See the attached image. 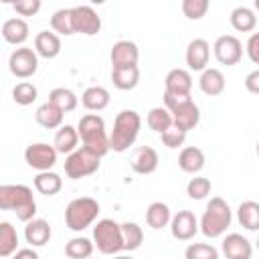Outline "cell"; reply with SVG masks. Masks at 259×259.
Segmentation results:
<instances>
[{"mask_svg": "<svg viewBox=\"0 0 259 259\" xmlns=\"http://www.w3.org/2000/svg\"><path fill=\"white\" fill-rule=\"evenodd\" d=\"M170 113H172L174 125L180 127V130H184L186 134H188L190 130H194V127L198 125V121H200V109H198V105H196L194 101H188V103L176 107V109L170 111Z\"/></svg>", "mask_w": 259, "mask_h": 259, "instance_id": "17", "label": "cell"}, {"mask_svg": "<svg viewBox=\"0 0 259 259\" xmlns=\"http://www.w3.org/2000/svg\"><path fill=\"white\" fill-rule=\"evenodd\" d=\"M210 57V45L204 38H192L186 47V65L190 71H204Z\"/></svg>", "mask_w": 259, "mask_h": 259, "instance_id": "16", "label": "cell"}, {"mask_svg": "<svg viewBox=\"0 0 259 259\" xmlns=\"http://www.w3.org/2000/svg\"><path fill=\"white\" fill-rule=\"evenodd\" d=\"M208 0H182V14L188 20H200L208 12Z\"/></svg>", "mask_w": 259, "mask_h": 259, "instance_id": "41", "label": "cell"}, {"mask_svg": "<svg viewBox=\"0 0 259 259\" xmlns=\"http://www.w3.org/2000/svg\"><path fill=\"white\" fill-rule=\"evenodd\" d=\"M237 221L247 231H259V202L243 200L237 208Z\"/></svg>", "mask_w": 259, "mask_h": 259, "instance_id": "28", "label": "cell"}, {"mask_svg": "<svg viewBox=\"0 0 259 259\" xmlns=\"http://www.w3.org/2000/svg\"><path fill=\"white\" fill-rule=\"evenodd\" d=\"M16 247H18V233L16 229L4 221L0 223V257H10L16 253Z\"/></svg>", "mask_w": 259, "mask_h": 259, "instance_id": "35", "label": "cell"}, {"mask_svg": "<svg viewBox=\"0 0 259 259\" xmlns=\"http://www.w3.org/2000/svg\"><path fill=\"white\" fill-rule=\"evenodd\" d=\"M245 89H247L249 93L259 95V69L251 71V73L245 77Z\"/></svg>", "mask_w": 259, "mask_h": 259, "instance_id": "46", "label": "cell"}, {"mask_svg": "<svg viewBox=\"0 0 259 259\" xmlns=\"http://www.w3.org/2000/svg\"><path fill=\"white\" fill-rule=\"evenodd\" d=\"M142 127V117L138 111L134 109H123L115 115L113 121V130L109 134V148L117 154L130 150V146H134V142L138 140Z\"/></svg>", "mask_w": 259, "mask_h": 259, "instance_id": "2", "label": "cell"}, {"mask_svg": "<svg viewBox=\"0 0 259 259\" xmlns=\"http://www.w3.org/2000/svg\"><path fill=\"white\" fill-rule=\"evenodd\" d=\"M229 20H231V26L239 32H251L257 26V16L249 6H237L231 12Z\"/></svg>", "mask_w": 259, "mask_h": 259, "instance_id": "29", "label": "cell"}, {"mask_svg": "<svg viewBox=\"0 0 259 259\" xmlns=\"http://www.w3.org/2000/svg\"><path fill=\"white\" fill-rule=\"evenodd\" d=\"M8 69L14 77L18 79H28L36 73L38 69V55L34 49L28 47H18L12 51L10 59H8Z\"/></svg>", "mask_w": 259, "mask_h": 259, "instance_id": "8", "label": "cell"}, {"mask_svg": "<svg viewBox=\"0 0 259 259\" xmlns=\"http://www.w3.org/2000/svg\"><path fill=\"white\" fill-rule=\"evenodd\" d=\"M24 239L30 247H45L51 239V225L45 219H32L24 227Z\"/></svg>", "mask_w": 259, "mask_h": 259, "instance_id": "19", "label": "cell"}, {"mask_svg": "<svg viewBox=\"0 0 259 259\" xmlns=\"http://www.w3.org/2000/svg\"><path fill=\"white\" fill-rule=\"evenodd\" d=\"M79 138L83 142V148L93 152L95 156L103 158L111 148H109V136L105 132V121L97 113H87L79 119L77 123Z\"/></svg>", "mask_w": 259, "mask_h": 259, "instance_id": "3", "label": "cell"}, {"mask_svg": "<svg viewBox=\"0 0 259 259\" xmlns=\"http://www.w3.org/2000/svg\"><path fill=\"white\" fill-rule=\"evenodd\" d=\"M178 166L186 174H196L204 168V152L196 146H186L178 154Z\"/></svg>", "mask_w": 259, "mask_h": 259, "instance_id": "23", "label": "cell"}, {"mask_svg": "<svg viewBox=\"0 0 259 259\" xmlns=\"http://www.w3.org/2000/svg\"><path fill=\"white\" fill-rule=\"evenodd\" d=\"M109 91L101 85H93V87H87L81 95V103L85 109L89 111H103L107 105H109Z\"/></svg>", "mask_w": 259, "mask_h": 259, "instance_id": "25", "label": "cell"}, {"mask_svg": "<svg viewBox=\"0 0 259 259\" xmlns=\"http://www.w3.org/2000/svg\"><path fill=\"white\" fill-rule=\"evenodd\" d=\"M99 164H101V158L81 146L65 158V174L71 180H79V178H85V176H91L93 172H97Z\"/></svg>", "mask_w": 259, "mask_h": 259, "instance_id": "7", "label": "cell"}, {"mask_svg": "<svg viewBox=\"0 0 259 259\" xmlns=\"http://www.w3.org/2000/svg\"><path fill=\"white\" fill-rule=\"evenodd\" d=\"M160 138H162V144H164L166 148L176 150V148H180V146L186 142V132L180 130V127H176V125L172 123L164 134H160Z\"/></svg>", "mask_w": 259, "mask_h": 259, "instance_id": "42", "label": "cell"}, {"mask_svg": "<svg viewBox=\"0 0 259 259\" xmlns=\"http://www.w3.org/2000/svg\"><path fill=\"white\" fill-rule=\"evenodd\" d=\"M158 162H160L158 152L152 146H140V148L134 150L132 160H130V166H132V170L136 174H144L146 176V174L156 172Z\"/></svg>", "mask_w": 259, "mask_h": 259, "instance_id": "15", "label": "cell"}, {"mask_svg": "<svg viewBox=\"0 0 259 259\" xmlns=\"http://www.w3.org/2000/svg\"><path fill=\"white\" fill-rule=\"evenodd\" d=\"M257 156H259V140H257Z\"/></svg>", "mask_w": 259, "mask_h": 259, "instance_id": "50", "label": "cell"}, {"mask_svg": "<svg viewBox=\"0 0 259 259\" xmlns=\"http://www.w3.org/2000/svg\"><path fill=\"white\" fill-rule=\"evenodd\" d=\"M34 119H36V123H38L40 127H45V130L63 127V111H61L55 103H51V101L38 105V109H36V113H34Z\"/></svg>", "mask_w": 259, "mask_h": 259, "instance_id": "26", "label": "cell"}, {"mask_svg": "<svg viewBox=\"0 0 259 259\" xmlns=\"http://www.w3.org/2000/svg\"><path fill=\"white\" fill-rule=\"evenodd\" d=\"M97 214H99V202L95 198H91V196H79V198H73L67 204V208H65V225L71 231L81 233L83 229L93 225Z\"/></svg>", "mask_w": 259, "mask_h": 259, "instance_id": "5", "label": "cell"}, {"mask_svg": "<svg viewBox=\"0 0 259 259\" xmlns=\"http://www.w3.org/2000/svg\"><path fill=\"white\" fill-rule=\"evenodd\" d=\"M192 89V77L186 69H172L168 71L164 79V91L174 95H190Z\"/></svg>", "mask_w": 259, "mask_h": 259, "instance_id": "18", "label": "cell"}, {"mask_svg": "<svg viewBox=\"0 0 259 259\" xmlns=\"http://www.w3.org/2000/svg\"><path fill=\"white\" fill-rule=\"evenodd\" d=\"M210 180L208 178H204V176H194V178H190L188 180V184H186V194L192 198V200H202V198H206L208 194H210Z\"/></svg>", "mask_w": 259, "mask_h": 259, "instance_id": "39", "label": "cell"}, {"mask_svg": "<svg viewBox=\"0 0 259 259\" xmlns=\"http://www.w3.org/2000/svg\"><path fill=\"white\" fill-rule=\"evenodd\" d=\"M184 259H219V251L208 243H190L184 251Z\"/></svg>", "mask_w": 259, "mask_h": 259, "instance_id": "40", "label": "cell"}, {"mask_svg": "<svg viewBox=\"0 0 259 259\" xmlns=\"http://www.w3.org/2000/svg\"><path fill=\"white\" fill-rule=\"evenodd\" d=\"M18 16H34L40 10V0H18L12 4Z\"/></svg>", "mask_w": 259, "mask_h": 259, "instance_id": "43", "label": "cell"}, {"mask_svg": "<svg viewBox=\"0 0 259 259\" xmlns=\"http://www.w3.org/2000/svg\"><path fill=\"white\" fill-rule=\"evenodd\" d=\"M12 259H38V253L34 249H18L12 255Z\"/></svg>", "mask_w": 259, "mask_h": 259, "instance_id": "47", "label": "cell"}, {"mask_svg": "<svg viewBox=\"0 0 259 259\" xmlns=\"http://www.w3.org/2000/svg\"><path fill=\"white\" fill-rule=\"evenodd\" d=\"M34 188H36V192H40L45 196H55L63 188V178L53 170L38 172L34 176Z\"/></svg>", "mask_w": 259, "mask_h": 259, "instance_id": "30", "label": "cell"}, {"mask_svg": "<svg viewBox=\"0 0 259 259\" xmlns=\"http://www.w3.org/2000/svg\"><path fill=\"white\" fill-rule=\"evenodd\" d=\"M2 38L8 45L20 47L28 38V24L24 18H8L2 24Z\"/></svg>", "mask_w": 259, "mask_h": 259, "instance_id": "21", "label": "cell"}, {"mask_svg": "<svg viewBox=\"0 0 259 259\" xmlns=\"http://www.w3.org/2000/svg\"><path fill=\"white\" fill-rule=\"evenodd\" d=\"M170 221H172V212H170V206L166 202L156 200V202H152L148 206V210H146V223H148L150 229L160 231V229L168 227Z\"/></svg>", "mask_w": 259, "mask_h": 259, "instance_id": "27", "label": "cell"}, {"mask_svg": "<svg viewBox=\"0 0 259 259\" xmlns=\"http://www.w3.org/2000/svg\"><path fill=\"white\" fill-rule=\"evenodd\" d=\"M247 55H249V59L255 63V65H259V32H253L251 36H249V40H247Z\"/></svg>", "mask_w": 259, "mask_h": 259, "instance_id": "45", "label": "cell"}, {"mask_svg": "<svg viewBox=\"0 0 259 259\" xmlns=\"http://www.w3.org/2000/svg\"><path fill=\"white\" fill-rule=\"evenodd\" d=\"M231 221H233V210L227 204V200L221 196H212L200 217V233L206 239L223 237L231 227Z\"/></svg>", "mask_w": 259, "mask_h": 259, "instance_id": "4", "label": "cell"}, {"mask_svg": "<svg viewBox=\"0 0 259 259\" xmlns=\"http://www.w3.org/2000/svg\"><path fill=\"white\" fill-rule=\"evenodd\" d=\"M111 81L113 87L119 91H130L140 83V69L138 67H123V69H111Z\"/></svg>", "mask_w": 259, "mask_h": 259, "instance_id": "31", "label": "cell"}, {"mask_svg": "<svg viewBox=\"0 0 259 259\" xmlns=\"http://www.w3.org/2000/svg\"><path fill=\"white\" fill-rule=\"evenodd\" d=\"M212 51H214V59L221 63V65H227V67H233L241 61L243 57V42L233 36V34H223L214 40L212 45Z\"/></svg>", "mask_w": 259, "mask_h": 259, "instance_id": "10", "label": "cell"}, {"mask_svg": "<svg viewBox=\"0 0 259 259\" xmlns=\"http://www.w3.org/2000/svg\"><path fill=\"white\" fill-rule=\"evenodd\" d=\"M198 87L204 95L208 97H217L225 91L227 87V81H225V75L219 71V69H204L200 73V79H198Z\"/></svg>", "mask_w": 259, "mask_h": 259, "instance_id": "20", "label": "cell"}, {"mask_svg": "<svg viewBox=\"0 0 259 259\" xmlns=\"http://www.w3.org/2000/svg\"><path fill=\"white\" fill-rule=\"evenodd\" d=\"M162 99H164V107H166L168 111H174L176 107H180V105L192 101L190 95H174V93H168V91H164V97H162Z\"/></svg>", "mask_w": 259, "mask_h": 259, "instance_id": "44", "label": "cell"}, {"mask_svg": "<svg viewBox=\"0 0 259 259\" xmlns=\"http://www.w3.org/2000/svg\"><path fill=\"white\" fill-rule=\"evenodd\" d=\"M111 65L113 69H123V67H138L140 61V51L138 45L132 40H117L111 47Z\"/></svg>", "mask_w": 259, "mask_h": 259, "instance_id": "14", "label": "cell"}, {"mask_svg": "<svg viewBox=\"0 0 259 259\" xmlns=\"http://www.w3.org/2000/svg\"><path fill=\"white\" fill-rule=\"evenodd\" d=\"M257 249H259V237H257Z\"/></svg>", "mask_w": 259, "mask_h": 259, "instance_id": "51", "label": "cell"}, {"mask_svg": "<svg viewBox=\"0 0 259 259\" xmlns=\"http://www.w3.org/2000/svg\"><path fill=\"white\" fill-rule=\"evenodd\" d=\"M49 101L55 103L63 113H69V111H75L77 105H79V97L67 89V87H55L51 93H49Z\"/></svg>", "mask_w": 259, "mask_h": 259, "instance_id": "32", "label": "cell"}, {"mask_svg": "<svg viewBox=\"0 0 259 259\" xmlns=\"http://www.w3.org/2000/svg\"><path fill=\"white\" fill-rule=\"evenodd\" d=\"M253 6H255V10H259V0H255V4H253Z\"/></svg>", "mask_w": 259, "mask_h": 259, "instance_id": "49", "label": "cell"}, {"mask_svg": "<svg viewBox=\"0 0 259 259\" xmlns=\"http://www.w3.org/2000/svg\"><path fill=\"white\" fill-rule=\"evenodd\" d=\"M34 51L42 59H55L61 53V38L55 32L42 30L34 36Z\"/></svg>", "mask_w": 259, "mask_h": 259, "instance_id": "24", "label": "cell"}, {"mask_svg": "<svg viewBox=\"0 0 259 259\" xmlns=\"http://www.w3.org/2000/svg\"><path fill=\"white\" fill-rule=\"evenodd\" d=\"M95 249V243L87 237H73L65 245V255L69 259H91V253Z\"/></svg>", "mask_w": 259, "mask_h": 259, "instance_id": "33", "label": "cell"}, {"mask_svg": "<svg viewBox=\"0 0 259 259\" xmlns=\"http://www.w3.org/2000/svg\"><path fill=\"white\" fill-rule=\"evenodd\" d=\"M200 231V223L190 210H178L170 221V233L178 241H190Z\"/></svg>", "mask_w": 259, "mask_h": 259, "instance_id": "12", "label": "cell"}, {"mask_svg": "<svg viewBox=\"0 0 259 259\" xmlns=\"http://www.w3.org/2000/svg\"><path fill=\"white\" fill-rule=\"evenodd\" d=\"M221 249L227 259H251L253 257V245L241 233H229L223 239Z\"/></svg>", "mask_w": 259, "mask_h": 259, "instance_id": "13", "label": "cell"}, {"mask_svg": "<svg viewBox=\"0 0 259 259\" xmlns=\"http://www.w3.org/2000/svg\"><path fill=\"white\" fill-rule=\"evenodd\" d=\"M93 243L99 253L103 255H115L123 251V237H121V225L113 219H101L93 227Z\"/></svg>", "mask_w": 259, "mask_h": 259, "instance_id": "6", "label": "cell"}, {"mask_svg": "<svg viewBox=\"0 0 259 259\" xmlns=\"http://www.w3.org/2000/svg\"><path fill=\"white\" fill-rule=\"evenodd\" d=\"M0 208L12 210L18 221L28 223L36 214V200L32 190L24 184H2L0 186Z\"/></svg>", "mask_w": 259, "mask_h": 259, "instance_id": "1", "label": "cell"}, {"mask_svg": "<svg viewBox=\"0 0 259 259\" xmlns=\"http://www.w3.org/2000/svg\"><path fill=\"white\" fill-rule=\"evenodd\" d=\"M121 237H123V251H136L140 249L144 241V231L138 223H121Z\"/></svg>", "mask_w": 259, "mask_h": 259, "instance_id": "37", "label": "cell"}, {"mask_svg": "<svg viewBox=\"0 0 259 259\" xmlns=\"http://www.w3.org/2000/svg\"><path fill=\"white\" fill-rule=\"evenodd\" d=\"M36 97H38V89H36V85H32L30 81H20V83H16V87L12 89V99H14V103H18V105H22V107L34 103Z\"/></svg>", "mask_w": 259, "mask_h": 259, "instance_id": "38", "label": "cell"}, {"mask_svg": "<svg viewBox=\"0 0 259 259\" xmlns=\"http://www.w3.org/2000/svg\"><path fill=\"white\" fill-rule=\"evenodd\" d=\"M79 132H77V127H73V125H63V127H59L57 130V134H55V140H53V146H55V150L59 152V154H73L77 148H79Z\"/></svg>", "mask_w": 259, "mask_h": 259, "instance_id": "22", "label": "cell"}, {"mask_svg": "<svg viewBox=\"0 0 259 259\" xmlns=\"http://www.w3.org/2000/svg\"><path fill=\"white\" fill-rule=\"evenodd\" d=\"M113 259H134V257H130V255H117V257H113Z\"/></svg>", "mask_w": 259, "mask_h": 259, "instance_id": "48", "label": "cell"}, {"mask_svg": "<svg viewBox=\"0 0 259 259\" xmlns=\"http://www.w3.org/2000/svg\"><path fill=\"white\" fill-rule=\"evenodd\" d=\"M146 123L152 132L156 134H164L174 121H172V113L166 109V107H152L148 111V117H146Z\"/></svg>", "mask_w": 259, "mask_h": 259, "instance_id": "36", "label": "cell"}, {"mask_svg": "<svg viewBox=\"0 0 259 259\" xmlns=\"http://www.w3.org/2000/svg\"><path fill=\"white\" fill-rule=\"evenodd\" d=\"M57 154L59 152L55 150V146L38 142V144H30L24 150V162L38 172H47L57 164Z\"/></svg>", "mask_w": 259, "mask_h": 259, "instance_id": "9", "label": "cell"}, {"mask_svg": "<svg viewBox=\"0 0 259 259\" xmlns=\"http://www.w3.org/2000/svg\"><path fill=\"white\" fill-rule=\"evenodd\" d=\"M71 12H73L75 32L85 34V36H93L101 30V16L91 6H75V8H71Z\"/></svg>", "mask_w": 259, "mask_h": 259, "instance_id": "11", "label": "cell"}, {"mask_svg": "<svg viewBox=\"0 0 259 259\" xmlns=\"http://www.w3.org/2000/svg\"><path fill=\"white\" fill-rule=\"evenodd\" d=\"M51 28H53L55 34H63V36L75 34L71 8H59V10H55L53 16H51Z\"/></svg>", "mask_w": 259, "mask_h": 259, "instance_id": "34", "label": "cell"}]
</instances>
